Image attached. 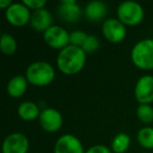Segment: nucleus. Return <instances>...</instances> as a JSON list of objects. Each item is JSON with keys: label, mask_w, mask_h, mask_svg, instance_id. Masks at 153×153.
Wrapping results in <instances>:
<instances>
[{"label": "nucleus", "mask_w": 153, "mask_h": 153, "mask_svg": "<svg viewBox=\"0 0 153 153\" xmlns=\"http://www.w3.org/2000/svg\"><path fill=\"white\" fill-rule=\"evenodd\" d=\"M87 53L81 47L68 45L59 51L57 56V66L60 71L68 76L76 74L83 69Z\"/></svg>", "instance_id": "f257e3e1"}, {"label": "nucleus", "mask_w": 153, "mask_h": 153, "mask_svg": "<svg viewBox=\"0 0 153 153\" xmlns=\"http://www.w3.org/2000/svg\"><path fill=\"white\" fill-rule=\"evenodd\" d=\"M55 68L45 61H36L30 64L25 72V78L28 83L38 87L49 85L55 79Z\"/></svg>", "instance_id": "f03ea898"}, {"label": "nucleus", "mask_w": 153, "mask_h": 153, "mask_svg": "<svg viewBox=\"0 0 153 153\" xmlns=\"http://www.w3.org/2000/svg\"><path fill=\"white\" fill-rule=\"evenodd\" d=\"M131 61L143 70L153 69V39L146 38L140 40L131 49Z\"/></svg>", "instance_id": "7ed1b4c3"}, {"label": "nucleus", "mask_w": 153, "mask_h": 153, "mask_svg": "<svg viewBox=\"0 0 153 153\" xmlns=\"http://www.w3.org/2000/svg\"><path fill=\"white\" fill-rule=\"evenodd\" d=\"M117 19L125 25L134 26L143 21L145 12L143 7L136 1L127 0L120 3L117 9Z\"/></svg>", "instance_id": "20e7f679"}, {"label": "nucleus", "mask_w": 153, "mask_h": 153, "mask_svg": "<svg viewBox=\"0 0 153 153\" xmlns=\"http://www.w3.org/2000/svg\"><path fill=\"white\" fill-rule=\"evenodd\" d=\"M32 13L23 2H13L5 10V18L14 26L21 27L30 23Z\"/></svg>", "instance_id": "39448f33"}, {"label": "nucleus", "mask_w": 153, "mask_h": 153, "mask_svg": "<svg viewBox=\"0 0 153 153\" xmlns=\"http://www.w3.org/2000/svg\"><path fill=\"white\" fill-rule=\"evenodd\" d=\"M102 33L104 37L111 43H120L125 39L127 28L117 18H107L102 24Z\"/></svg>", "instance_id": "423d86ee"}, {"label": "nucleus", "mask_w": 153, "mask_h": 153, "mask_svg": "<svg viewBox=\"0 0 153 153\" xmlns=\"http://www.w3.org/2000/svg\"><path fill=\"white\" fill-rule=\"evenodd\" d=\"M43 39L48 46L56 49H63L69 45V33L59 25H51L43 33Z\"/></svg>", "instance_id": "0eeeda50"}, {"label": "nucleus", "mask_w": 153, "mask_h": 153, "mask_svg": "<svg viewBox=\"0 0 153 153\" xmlns=\"http://www.w3.org/2000/svg\"><path fill=\"white\" fill-rule=\"evenodd\" d=\"M28 148V138L21 132L9 134L2 143V153H27Z\"/></svg>", "instance_id": "6e6552de"}, {"label": "nucleus", "mask_w": 153, "mask_h": 153, "mask_svg": "<svg viewBox=\"0 0 153 153\" xmlns=\"http://www.w3.org/2000/svg\"><path fill=\"white\" fill-rule=\"evenodd\" d=\"M134 96L140 104L153 102V76L145 74L140 76L134 87Z\"/></svg>", "instance_id": "1a4fd4ad"}, {"label": "nucleus", "mask_w": 153, "mask_h": 153, "mask_svg": "<svg viewBox=\"0 0 153 153\" xmlns=\"http://www.w3.org/2000/svg\"><path fill=\"white\" fill-rule=\"evenodd\" d=\"M39 123L43 130L56 132L63 125L62 114L55 108H44L39 115Z\"/></svg>", "instance_id": "9d476101"}, {"label": "nucleus", "mask_w": 153, "mask_h": 153, "mask_svg": "<svg viewBox=\"0 0 153 153\" xmlns=\"http://www.w3.org/2000/svg\"><path fill=\"white\" fill-rule=\"evenodd\" d=\"M53 153H85L83 145L74 134H63L57 140Z\"/></svg>", "instance_id": "9b49d317"}, {"label": "nucleus", "mask_w": 153, "mask_h": 153, "mask_svg": "<svg viewBox=\"0 0 153 153\" xmlns=\"http://www.w3.org/2000/svg\"><path fill=\"white\" fill-rule=\"evenodd\" d=\"M58 14L65 22H76L81 18L83 11L74 0H63L58 7Z\"/></svg>", "instance_id": "f8f14e48"}, {"label": "nucleus", "mask_w": 153, "mask_h": 153, "mask_svg": "<svg viewBox=\"0 0 153 153\" xmlns=\"http://www.w3.org/2000/svg\"><path fill=\"white\" fill-rule=\"evenodd\" d=\"M53 23V16L48 10L41 9L38 11H34L30 16V25L32 28L38 32L44 33L46 30H48Z\"/></svg>", "instance_id": "ddd939ff"}, {"label": "nucleus", "mask_w": 153, "mask_h": 153, "mask_svg": "<svg viewBox=\"0 0 153 153\" xmlns=\"http://www.w3.org/2000/svg\"><path fill=\"white\" fill-rule=\"evenodd\" d=\"M107 11H108L107 5L103 1L94 0V1H90L86 4L85 9H84V14H85L86 18L90 21H100L105 18Z\"/></svg>", "instance_id": "4468645a"}, {"label": "nucleus", "mask_w": 153, "mask_h": 153, "mask_svg": "<svg viewBox=\"0 0 153 153\" xmlns=\"http://www.w3.org/2000/svg\"><path fill=\"white\" fill-rule=\"evenodd\" d=\"M27 80L24 76L17 74L11 78L7 85V92L12 98H20L27 89Z\"/></svg>", "instance_id": "2eb2a0df"}, {"label": "nucleus", "mask_w": 153, "mask_h": 153, "mask_svg": "<svg viewBox=\"0 0 153 153\" xmlns=\"http://www.w3.org/2000/svg\"><path fill=\"white\" fill-rule=\"evenodd\" d=\"M18 114L23 121H34L39 119L41 111L39 106L32 101H24L18 106Z\"/></svg>", "instance_id": "dca6fc26"}, {"label": "nucleus", "mask_w": 153, "mask_h": 153, "mask_svg": "<svg viewBox=\"0 0 153 153\" xmlns=\"http://www.w3.org/2000/svg\"><path fill=\"white\" fill-rule=\"evenodd\" d=\"M131 143V137L125 132H120L111 142V151L114 153H125Z\"/></svg>", "instance_id": "f3484780"}, {"label": "nucleus", "mask_w": 153, "mask_h": 153, "mask_svg": "<svg viewBox=\"0 0 153 153\" xmlns=\"http://www.w3.org/2000/svg\"><path fill=\"white\" fill-rule=\"evenodd\" d=\"M0 47L4 55L11 56L17 51V40L11 34L3 33L0 38Z\"/></svg>", "instance_id": "a211bd4d"}, {"label": "nucleus", "mask_w": 153, "mask_h": 153, "mask_svg": "<svg viewBox=\"0 0 153 153\" xmlns=\"http://www.w3.org/2000/svg\"><path fill=\"white\" fill-rule=\"evenodd\" d=\"M138 144L146 149L153 148V127H143L136 134Z\"/></svg>", "instance_id": "6ab92c4d"}, {"label": "nucleus", "mask_w": 153, "mask_h": 153, "mask_svg": "<svg viewBox=\"0 0 153 153\" xmlns=\"http://www.w3.org/2000/svg\"><path fill=\"white\" fill-rule=\"evenodd\" d=\"M136 115L138 120L144 124H150L153 122V107L150 104H140L136 109Z\"/></svg>", "instance_id": "aec40b11"}, {"label": "nucleus", "mask_w": 153, "mask_h": 153, "mask_svg": "<svg viewBox=\"0 0 153 153\" xmlns=\"http://www.w3.org/2000/svg\"><path fill=\"white\" fill-rule=\"evenodd\" d=\"M100 39L98 38V36L96 35H88L87 39L86 41L84 42L83 46L81 47L86 53H94L99 49L100 47Z\"/></svg>", "instance_id": "412c9836"}, {"label": "nucleus", "mask_w": 153, "mask_h": 153, "mask_svg": "<svg viewBox=\"0 0 153 153\" xmlns=\"http://www.w3.org/2000/svg\"><path fill=\"white\" fill-rule=\"evenodd\" d=\"M87 37L88 34L84 32V30H74V32L69 33V44L78 47H82L84 42L86 41V39H87Z\"/></svg>", "instance_id": "4be33fe9"}, {"label": "nucleus", "mask_w": 153, "mask_h": 153, "mask_svg": "<svg viewBox=\"0 0 153 153\" xmlns=\"http://www.w3.org/2000/svg\"><path fill=\"white\" fill-rule=\"evenodd\" d=\"M22 2L28 7L34 11H38V10L44 9L46 5V0H23Z\"/></svg>", "instance_id": "5701e85b"}, {"label": "nucleus", "mask_w": 153, "mask_h": 153, "mask_svg": "<svg viewBox=\"0 0 153 153\" xmlns=\"http://www.w3.org/2000/svg\"><path fill=\"white\" fill-rule=\"evenodd\" d=\"M85 153H112V151L104 145H94L87 149Z\"/></svg>", "instance_id": "b1692460"}, {"label": "nucleus", "mask_w": 153, "mask_h": 153, "mask_svg": "<svg viewBox=\"0 0 153 153\" xmlns=\"http://www.w3.org/2000/svg\"><path fill=\"white\" fill-rule=\"evenodd\" d=\"M12 3H13L12 2V0H0V7L7 10Z\"/></svg>", "instance_id": "393cba45"}]
</instances>
